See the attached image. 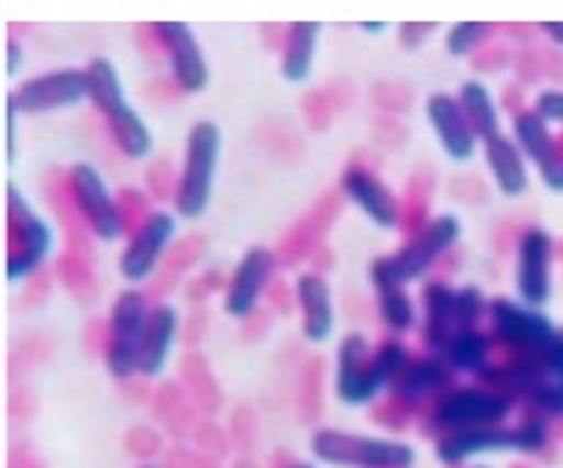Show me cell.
Segmentation results:
<instances>
[{"label":"cell","mask_w":563,"mask_h":468,"mask_svg":"<svg viewBox=\"0 0 563 468\" xmlns=\"http://www.w3.org/2000/svg\"><path fill=\"white\" fill-rule=\"evenodd\" d=\"M85 71L92 78V102L102 110L106 127H110L117 148L128 155V159H145V155H152V145H155L152 127L141 120L134 102L128 99V92H123L120 71L113 67V60L96 57Z\"/></svg>","instance_id":"cell-1"},{"label":"cell","mask_w":563,"mask_h":468,"mask_svg":"<svg viewBox=\"0 0 563 468\" xmlns=\"http://www.w3.org/2000/svg\"><path fill=\"white\" fill-rule=\"evenodd\" d=\"M222 155V131L211 120H198L187 131V152H184V172L176 187V215L180 219H201L211 204V187H216V169Z\"/></svg>","instance_id":"cell-2"},{"label":"cell","mask_w":563,"mask_h":468,"mask_svg":"<svg viewBox=\"0 0 563 468\" xmlns=\"http://www.w3.org/2000/svg\"><path fill=\"white\" fill-rule=\"evenodd\" d=\"M310 450L317 461L342 468H412L416 450L405 441L363 437L345 430H317L310 437Z\"/></svg>","instance_id":"cell-3"},{"label":"cell","mask_w":563,"mask_h":468,"mask_svg":"<svg viewBox=\"0 0 563 468\" xmlns=\"http://www.w3.org/2000/svg\"><path fill=\"white\" fill-rule=\"evenodd\" d=\"M152 303L141 289H123L113 300V317H110V349H106V370L117 380L137 374L141 345L148 335L152 321Z\"/></svg>","instance_id":"cell-4"},{"label":"cell","mask_w":563,"mask_h":468,"mask_svg":"<svg viewBox=\"0 0 563 468\" xmlns=\"http://www.w3.org/2000/svg\"><path fill=\"white\" fill-rule=\"evenodd\" d=\"M493 335H497L507 349H515L521 359L542 363L545 353L553 349L560 338V327L542 314V310L525 307L521 300H493L489 303Z\"/></svg>","instance_id":"cell-5"},{"label":"cell","mask_w":563,"mask_h":468,"mask_svg":"<svg viewBox=\"0 0 563 468\" xmlns=\"http://www.w3.org/2000/svg\"><path fill=\"white\" fill-rule=\"evenodd\" d=\"M457 236H462V222H457V215H437L409 247H401L395 257H380V261H374L369 275H384V279L409 286L430 271V265L440 254L457 244Z\"/></svg>","instance_id":"cell-6"},{"label":"cell","mask_w":563,"mask_h":468,"mask_svg":"<svg viewBox=\"0 0 563 468\" xmlns=\"http://www.w3.org/2000/svg\"><path fill=\"white\" fill-rule=\"evenodd\" d=\"M515 409V398L493 388H454L440 394L433 409V423L444 433L462 430H483V426H504L507 412Z\"/></svg>","instance_id":"cell-7"},{"label":"cell","mask_w":563,"mask_h":468,"mask_svg":"<svg viewBox=\"0 0 563 468\" xmlns=\"http://www.w3.org/2000/svg\"><path fill=\"white\" fill-rule=\"evenodd\" d=\"M11 99L18 102V110L32 116L70 110L81 107L85 99H92V78H88V71H78V67H60V71H46L22 81L11 92Z\"/></svg>","instance_id":"cell-8"},{"label":"cell","mask_w":563,"mask_h":468,"mask_svg":"<svg viewBox=\"0 0 563 468\" xmlns=\"http://www.w3.org/2000/svg\"><path fill=\"white\" fill-rule=\"evenodd\" d=\"M387 388V380L377 370V359L369 353L363 335H345L339 345V370H334V394L345 405H369Z\"/></svg>","instance_id":"cell-9"},{"label":"cell","mask_w":563,"mask_h":468,"mask_svg":"<svg viewBox=\"0 0 563 468\" xmlns=\"http://www.w3.org/2000/svg\"><path fill=\"white\" fill-rule=\"evenodd\" d=\"M70 194L78 201V212L81 219L88 222V230H92L99 239H120L123 236V212L113 198V190L106 187L102 172L88 163H78L70 169Z\"/></svg>","instance_id":"cell-10"},{"label":"cell","mask_w":563,"mask_h":468,"mask_svg":"<svg viewBox=\"0 0 563 468\" xmlns=\"http://www.w3.org/2000/svg\"><path fill=\"white\" fill-rule=\"evenodd\" d=\"M518 300L532 310H542L553 297V236L545 230H525L518 239L515 268Z\"/></svg>","instance_id":"cell-11"},{"label":"cell","mask_w":563,"mask_h":468,"mask_svg":"<svg viewBox=\"0 0 563 468\" xmlns=\"http://www.w3.org/2000/svg\"><path fill=\"white\" fill-rule=\"evenodd\" d=\"M8 204H11L14 236L22 239V247H18L8 261V279L22 282L25 275H32L35 268H40L46 261V254L53 250V230L25 204L22 190H18L14 183H8Z\"/></svg>","instance_id":"cell-12"},{"label":"cell","mask_w":563,"mask_h":468,"mask_svg":"<svg viewBox=\"0 0 563 468\" xmlns=\"http://www.w3.org/2000/svg\"><path fill=\"white\" fill-rule=\"evenodd\" d=\"M510 137L518 142L525 159L539 169L542 183L550 187L553 194H563V152L556 145L550 124H545L536 110H528V113L515 116V134H510Z\"/></svg>","instance_id":"cell-13"},{"label":"cell","mask_w":563,"mask_h":468,"mask_svg":"<svg viewBox=\"0 0 563 468\" xmlns=\"http://www.w3.org/2000/svg\"><path fill=\"white\" fill-rule=\"evenodd\" d=\"M176 239V215L169 212H152L141 230L134 233V239L128 244V250L120 254V271L128 282H145L148 275L163 261L166 247Z\"/></svg>","instance_id":"cell-14"},{"label":"cell","mask_w":563,"mask_h":468,"mask_svg":"<svg viewBox=\"0 0 563 468\" xmlns=\"http://www.w3.org/2000/svg\"><path fill=\"white\" fill-rule=\"evenodd\" d=\"M272 265H275V257L268 247H251L240 257V265L233 268V279L225 286V300H222L225 314L233 321L251 317L257 310L264 289H268V279H272Z\"/></svg>","instance_id":"cell-15"},{"label":"cell","mask_w":563,"mask_h":468,"mask_svg":"<svg viewBox=\"0 0 563 468\" xmlns=\"http://www.w3.org/2000/svg\"><path fill=\"white\" fill-rule=\"evenodd\" d=\"M158 29V40L166 46V57H169V67H173V78L180 85L184 92H205L208 81H211V71H208V60H205V49L198 43V36L190 32V25L184 22H163L155 25Z\"/></svg>","instance_id":"cell-16"},{"label":"cell","mask_w":563,"mask_h":468,"mask_svg":"<svg viewBox=\"0 0 563 468\" xmlns=\"http://www.w3.org/2000/svg\"><path fill=\"white\" fill-rule=\"evenodd\" d=\"M427 116H430V127L437 134L440 148H444L454 163H468L475 148H479V137H475L468 116L462 110V102L451 92H433L427 99Z\"/></svg>","instance_id":"cell-17"},{"label":"cell","mask_w":563,"mask_h":468,"mask_svg":"<svg viewBox=\"0 0 563 468\" xmlns=\"http://www.w3.org/2000/svg\"><path fill=\"white\" fill-rule=\"evenodd\" d=\"M296 307H299V324H303V338L321 345L334 335V300L331 286L324 275L303 271L296 279Z\"/></svg>","instance_id":"cell-18"},{"label":"cell","mask_w":563,"mask_h":468,"mask_svg":"<svg viewBox=\"0 0 563 468\" xmlns=\"http://www.w3.org/2000/svg\"><path fill=\"white\" fill-rule=\"evenodd\" d=\"M342 190H345V198L360 208V212L380 225V230H395L398 225V198H395V190L387 187L384 180H377L374 172H366L360 166H352L345 169V177H342Z\"/></svg>","instance_id":"cell-19"},{"label":"cell","mask_w":563,"mask_h":468,"mask_svg":"<svg viewBox=\"0 0 563 468\" xmlns=\"http://www.w3.org/2000/svg\"><path fill=\"white\" fill-rule=\"evenodd\" d=\"M493 450H521L518 426H483V430H462V433H444L437 441V458L444 465H462L475 455H493Z\"/></svg>","instance_id":"cell-20"},{"label":"cell","mask_w":563,"mask_h":468,"mask_svg":"<svg viewBox=\"0 0 563 468\" xmlns=\"http://www.w3.org/2000/svg\"><path fill=\"white\" fill-rule=\"evenodd\" d=\"M176 332H180V310L169 307V303H158L152 310L145 345H141V359H137V374L141 377H158L166 370Z\"/></svg>","instance_id":"cell-21"},{"label":"cell","mask_w":563,"mask_h":468,"mask_svg":"<svg viewBox=\"0 0 563 468\" xmlns=\"http://www.w3.org/2000/svg\"><path fill=\"white\" fill-rule=\"evenodd\" d=\"M483 152H486V166L493 172V180H497L500 194L521 198L528 190V159L521 155L515 137H507V134L489 137V142L483 145Z\"/></svg>","instance_id":"cell-22"},{"label":"cell","mask_w":563,"mask_h":468,"mask_svg":"<svg viewBox=\"0 0 563 468\" xmlns=\"http://www.w3.org/2000/svg\"><path fill=\"white\" fill-rule=\"evenodd\" d=\"M317 40H321V25H317V22L289 25L286 49H282V78H286L289 85H303L313 75Z\"/></svg>","instance_id":"cell-23"},{"label":"cell","mask_w":563,"mask_h":468,"mask_svg":"<svg viewBox=\"0 0 563 468\" xmlns=\"http://www.w3.org/2000/svg\"><path fill=\"white\" fill-rule=\"evenodd\" d=\"M454 297L457 289H448V286H427V297H422V303H427V345H430V356H444L448 345L454 338Z\"/></svg>","instance_id":"cell-24"},{"label":"cell","mask_w":563,"mask_h":468,"mask_svg":"<svg viewBox=\"0 0 563 468\" xmlns=\"http://www.w3.org/2000/svg\"><path fill=\"white\" fill-rule=\"evenodd\" d=\"M451 374L454 370L437 356L412 359L409 367H405V374L398 377L395 388H398V394L405 398V402H422V398H430V394H444Z\"/></svg>","instance_id":"cell-25"},{"label":"cell","mask_w":563,"mask_h":468,"mask_svg":"<svg viewBox=\"0 0 563 468\" xmlns=\"http://www.w3.org/2000/svg\"><path fill=\"white\" fill-rule=\"evenodd\" d=\"M457 102H462V110H465V116H468V124H472V131H475V137L486 145L489 137H497V134H504V127H500V113H497V102H493V96H489V89L483 81H465L462 85V92H457Z\"/></svg>","instance_id":"cell-26"},{"label":"cell","mask_w":563,"mask_h":468,"mask_svg":"<svg viewBox=\"0 0 563 468\" xmlns=\"http://www.w3.org/2000/svg\"><path fill=\"white\" fill-rule=\"evenodd\" d=\"M369 279H374V289H377L384 324L391 327V332H409V327L416 324V303H412L409 292H405V286L384 279V275H369Z\"/></svg>","instance_id":"cell-27"},{"label":"cell","mask_w":563,"mask_h":468,"mask_svg":"<svg viewBox=\"0 0 563 468\" xmlns=\"http://www.w3.org/2000/svg\"><path fill=\"white\" fill-rule=\"evenodd\" d=\"M486 356H489V338L479 327H468V332H454L448 353L440 356L451 370H465V374H483L486 370Z\"/></svg>","instance_id":"cell-28"},{"label":"cell","mask_w":563,"mask_h":468,"mask_svg":"<svg viewBox=\"0 0 563 468\" xmlns=\"http://www.w3.org/2000/svg\"><path fill=\"white\" fill-rule=\"evenodd\" d=\"M489 32H493V25H486V22H462V25H454L448 32V54L451 57H468L472 49H479L489 40Z\"/></svg>","instance_id":"cell-29"},{"label":"cell","mask_w":563,"mask_h":468,"mask_svg":"<svg viewBox=\"0 0 563 468\" xmlns=\"http://www.w3.org/2000/svg\"><path fill=\"white\" fill-rule=\"evenodd\" d=\"M483 310H486V300H483L479 289H472V286L457 289V297H454V332H468V327H479Z\"/></svg>","instance_id":"cell-30"},{"label":"cell","mask_w":563,"mask_h":468,"mask_svg":"<svg viewBox=\"0 0 563 468\" xmlns=\"http://www.w3.org/2000/svg\"><path fill=\"white\" fill-rule=\"evenodd\" d=\"M528 398H532V405H539L542 412H550V415H563V385L556 377L550 374H542L532 380V388L525 391Z\"/></svg>","instance_id":"cell-31"},{"label":"cell","mask_w":563,"mask_h":468,"mask_svg":"<svg viewBox=\"0 0 563 468\" xmlns=\"http://www.w3.org/2000/svg\"><path fill=\"white\" fill-rule=\"evenodd\" d=\"M536 113L545 120V124H563V92L550 89L536 99Z\"/></svg>","instance_id":"cell-32"},{"label":"cell","mask_w":563,"mask_h":468,"mask_svg":"<svg viewBox=\"0 0 563 468\" xmlns=\"http://www.w3.org/2000/svg\"><path fill=\"white\" fill-rule=\"evenodd\" d=\"M539 367L550 374V377H556L560 385H563V327H560V338H556V345L550 353H545V359L539 363Z\"/></svg>","instance_id":"cell-33"},{"label":"cell","mask_w":563,"mask_h":468,"mask_svg":"<svg viewBox=\"0 0 563 468\" xmlns=\"http://www.w3.org/2000/svg\"><path fill=\"white\" fill-rule=\"evenodd\" d=\"M18 116H22V110H18V102L8 96V166L14 163V155H18Z\"/></svg>","instance_id":"cell-34"},{"label":"cell","mask_w":563,"mask_h":468,"mask_svg":"<svg viewBox=\"0 0 563 468\" xmlns=\"http://www.w3.org/2000/svg\"><path fill=\"white\" fill-rule=\"evenodd\" d=\"M405 32H401V36H405V43H416V40H427L430 36V29H437V25H401Z\"/></svg>","instance_id":"cell-35"},{"label":"cell","mask_w":563,"mask_h":468,"mask_svg":"<svg viewBox=\"0 0 563 468\" xmlns=\"http://www.w3.org/2000/svg\"><path fill=\"white\" fill-rule=\"evenodd\" d=\"M18 67H22V46L11 40L8 43V75H18Z\"/></svg>","instance_id":"cell-36"},{"label":"cell","mask_w":563,"mask_h":468,"mask_svg":"<svg viewBox=\"0 0 563 468\" xmlns=\"http://www.w3.org/2000/svg\"><path fill=\"white\" fill-rule=\"evenodd\" d=\"M542 32H545V36H550L553 43H560V46H563V22H545V25H542Z\"/></svg>","instance_id":"cell-37"},{"label":"cell","mask_w":563,"mask_h":468,"mask_svg":"<svg viewBox=\"0 0 563 468\" xmlns=\"http://www.w3.org/2000/svg\"><path fill=\"white\" fill-rule=\"evenodd\" d=\"M380 29H384V22H366V25H363V32H374V36H377Z\"/></svg>","instance_id":"cell-38"},{"label":"cell","mask_w":563,"mask_h":468,"mask_svg":"<svg viewBox=\"0 0 563 468\" xmlns=\"http://www.w3.org/2000/svg\"><path fill=\"white\" fill-rule=\"evenodd\" d=\"M292 468H317V465H292Z\"/></svg>","instance_id":"cell-39"},{"label":"cell","mask_w":563,"mask_h":468,"mask_svg":"<svg viewBox=\"0 0 563 468\" xmlns=\"http://www.w3.org/2000/svg\"><path fill=\"white\" fill-rule=\"evenodd\" d=\"M141 468H155V465H141Z\"/></svg>","instance_id":"cell-40"}]
</instances>
